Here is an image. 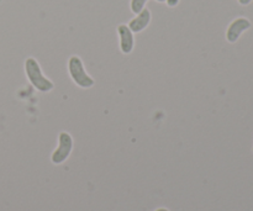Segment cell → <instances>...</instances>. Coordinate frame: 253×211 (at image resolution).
I'll use <instances>...</instances> for the list:
<instances>
[{
    "instance_id": "cell-3",
    "label": "cell",
    "mask_w": 253,
    "mask_h": 211,
    "mask_svg": "<svg viewBox=\"0 0 253 211\" xmlns=\"http://www.w3.org/2000/svg\"><path fill=\"white\" fill-rule=\"evenodd\" d=\"M73 148V138L69 133L61 132L59 135V146L52 155V162L54 165H61L69 157Z\"/></svg>"
},
{
    "instance_id": "cell-9",
    "label": "cell",
    "mask_w": 253,
    "mask_h": 211,
    "mask_svg": "<svg viewBox=\"0 0 253 211\" xmlns=\"http://www.w3.org/2000/svg\"><path fill=\"white\" fill-rule=\"evenodd\" d=\"M251 1H252V0H239V2L241 5H249Z\"/></svg>"
},
{
    "instance_id": "cell-1",
    "label": "cell",
    "mask_w": 253,
    "mask_h": 211,
    "mask_svg": "<svg viewBox=\"0 0 253 211\" xmlns=\"http://www.w3.org/2000/svg\"><path fill=\"white\" fill-rule=\"evenodd\" d=\"M25 71H26V76L29 81L39 91L47 93V91H51L54 88L53 83L43 76L41 67H40V64L37 63L35 58H27L25 61Z\"/></svg>"
},
{
    "instance_id": "cell-8",
    "label": "cell",
    "mask_w": 253,
    "mask_h": 211,
    "mask_svg": "<svg viewBox=\"0 0 253 211\" xmlns=\"http://www.w3.org/2000/svg\"><path fill=\"white\" fill-rule=\"evenodd\" d=\"M166 2H167L168 6L173 7V6H177L178 2H179V0H166Z\"/></svg>"
},
{
    "instance_id": "cell-5",
    "label": "cell",
    "mask_w": 253,
    "mask_h": 211,
    "mask_svg": "<svg viewBox=\"0 0 253 211\" xmlns=\"http://www.w3.org/2000/svg\"><path fill=\"white\" fill-rule=\"evenodd\" d=\"M119 36H120V48L123 53H131L135 46V39H133V32L128 29L126 25H120L118 27Z\"/></svg>"
},
{
    "instance_id": "cell-10",
    "label": "cell",
    "mask_w": 253,
    "mask_h": 211,
    "mask_svg": "<svg viewBox=\"0 0 253 211\" xmlns=\"http://www.w3.org/2000/svg\"><path fill=\"white\" fill-rule=\"evenodd\" d=\"M156 1H158V2H166V0H156Z\"/></svg>"
},
{
    "instance_id": "cell-6",
    "label": "cell",
    "mask_w": 253,
    "mask_h": 211,
    "mask_svg": "<svg viewBox=\"0 0 253 211\" xmlns=\"http://www.w3.org/2000/svg\"><path fill=\"white\" fill-rule=\"evenodd\" d=\"M150 22L151 11L146 7V9H143L140 14H137V16H136L135 19H132L128 22V29H130L133 34H137V32L143 31V30L150 25Z\"/></svg>"
},
{
    "instance_id": "cell-4",
    "label": "cell",
    "mask_w": 253,
    "mask_h": 211,
    "mask_svg": "<svg viewBox=\"0 0 253 211\" xmlns=\"http://www.w3.org/2000/svg\"><path fill=\"white\" fill-rule=\"evenodd\" d=\"M251 27V22L250 20L245 19V17H239L235 21L231 22V25L229 26L226 32V39L230 43H235L237 40L240 39V36L242 35V32L246 31Z\"/></svg>"
},
{
    "instance_id": "cell-2",
    "label": "cell",
    "mask_w": 253,
    "mask_h": 211,
    "mask_svg": "<svg viewBox=\"0 0 253 211\" xmlns=\"http://www.w3.org/2000/svg\"><path fill=\"white\" fill-rule=\"evenodd\" d=\"M68 71L71 74V78L73 79L74 83L78 86L83 89L91 88L94 85V79L86 74L85 69H84L83 62L79 57L72 56L68 61Z\"/></svg>"
},
{
    "instance_id": "cell-11",
    "label": "cell",
    "mask_w": 253,
    "mask_h": 211,
    "mask_svg": "<svg viewBox=\"0 0 253 211\" xmlns=\"http://www.w3.org/2000/svg\"><path fill=\"white\" fill-rule=\"evenodd\" d=\"M157 211H168L167 209H158Z\"/></svg>"
},
{
    "instance_id": "cell-7",
    "label": "cell",
    "mask_w": 253,
    "mask_h": 211,
    "mask_svg": "<svg viewBox=\"0 0 253 211\" xmlns=\"http://www.w3.org/2000/svg\"><path fill=\"white\" fill-rule=\"evenodd\" d=\"M148 0H131V10H132L133 14H140L143 9H145V5Z\"/></svg>"
}]
</instances>
